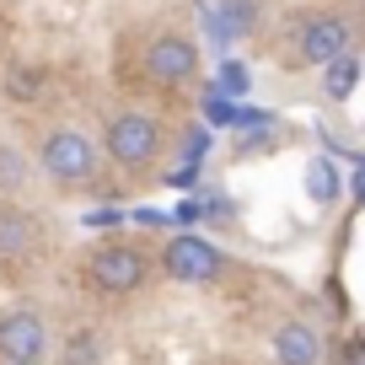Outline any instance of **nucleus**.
<instances>
[{"instance_id":"22","label":"nucleus","mask_w":365,"mask_h":365,"mask_svg":"<svg viewBox=\"0 0 365 365\" xmlns=\"http://www.w3.org/2000/svg\"><path fill=\"white\" fill-rule=\"evenodd\" d=\"M0 365H6V360H0ZM22 365H43V360H22Z\"/></svg>"},{"instance_id":"1","label":"nucleus","mask_w":365,"mask_h":365,"mask_svg":"<svg viewBox=\"0 0 365 365\" xmlns=\"http://www.w3.org/2000/svg\"><path fill=\"white\" fill-rule=\"evenodd\" d=\"M38 172L54 182L59 194H81L97 182V145L76 124H48L38 135Z\"/></svg>"},{"instance_id":"15","label":"nucleus","mask_w":365,"mask_h":365,"mask_svg":"<svg viewBox=\"0 0 365 365\" xmlns=\"http://www.w3.org/2000/svg\"><path fill=\"white\" fill-rule=\"evenodd\" d=\"M339 188H344V182H339V167H333L328 156H312V161H307V194L317 199V205H333V199H339Z\"/></svg>"},{"instance_id":"9","label":"nucleus","mask_w":365,"mask_h":365,"mask_svg":"<svg viewBox=\"0 0 365 365\" xmlns=\"http://www.w3.org/2000/svg\"><path fill=\"white\" fill-rule=\"evenodd\" d=\"M269 360H274V365H322V360H328V339H322L312 322L290 317V322H279V328H274Z\"/></svg>"},{"instance_id":"2","label":"nucleus","mask_w":365,"mask_h":365,"mask_svg":"<svg viewBox=\"0 0 365 365\" xmlns=\"http://www.w3.org/2000/svg\"><path fill=\"white\" fill-rule=\"evenodd\" d=\"M103 145L108 161H118L124 172H150L167 150V129H161V118L140 113V108H118L103 124Z\"/></svg>"},{"instance_id":"13","label":"nucleus","mask_w":365,"mask_h":365,"mask_svg":"<svg viewBox=\"0 0 365 365\" xmlns=\"http://www.w3.org/2000/svg\"><path fill=\"white\" fill-rule=\"evenodd\" d=\"M108 360V349H103V333L97 328H70L65 333V349H59V365H103Z\"/></svg>"},{"instance_id":"3","label":"nucleus","mask_w":365,"mask_h":365,"mask_svg":"<svg viewBox=\"0 0 365 365\" xmlns=\"http://www.w3.org/2000/svg\"><path fill=\"white\" fill-rule=\"evenodd\" d=\"M150 274V252L140 242H124V237H103L86 247V279L97 296H135Z\"/></svg>"},{"instance_id":"7","label":"nucleus","mask_w":365,"mask_h":365,"mask_svg":"<svg viewBox=\"0 0 365 365\" xmlns=\"http://www.w3.org/2000/svg\"><path fill=\"white\" fill-rule=\"evenodd\" d=\"M43 354H48V328L33 307L0 312V360L22 365V360H43Z\"/></svg>"},{"instance_id":"6","label":"nucleus","mask_w":365,"mask_h":365,"mask_svg":"<svg viewBox=\"0 0 365 365\" xmlns=\"http://www.w3.org/2000/svg\"><path fill=\"white\" fill-rule=\"evenodd\" d=\"M354 48V27L339 11H312L296 33V65H328L333 54Z\"/></svg>"},{"instance_id":"14","label":"nucleus","mask_w":365,"mask_h":365,"mask_svg":"<svg viewBox=\"0 0 365 365\" xmlns=\"http://www.w3.org/2000/svg\"><path fill=\"white\" fill-rule=\"evenodd\" d=\"M0 91H6L11 103H38V97H43V70L11 59V65H6V76H0Z\"/></svg>"},{"instance_id":"16","label":"nucleus","mask_w":365,"mask_h":365,"mask_svg":"<svg viewBox=\"0 0 365 365\" xmlns=\"http://www.w3.org/2000/svg\"><path fill=\"white\" fill-rule=\"evenodd\" d=\"M215 91L226 97V103H242L252 91V70L242 65V59H220V70H215Z\"/></svg>"},{"instance_id":"19","label":"nucleus","mask_w":365,"mask_h":365,"mask_svg":"<svg viewBox=\"0 0 365 365\" xmlns=\"http://www.w3.org/2000/svg\"><path fill=\"white\" fill-rule=\"evenodd\" d=\"M124 220H135V226H145V231H150V226H172V220L161 215V210H150V205H140L135 215H124Z\"/></svg>"},{"instance_id":"8","label":"nucleus","mask_w":365,"mask_h":365,"mask_svg":"<svg viewBox=\"0 0 365 365\" xmlns=\"http://www.w3.org/2000/svg\"><path fill=\"white\" fill-rule=\"evenodd\" d=\"M38 242H43V220H38V210L16 205V199H0V263L33 258Z\"/></svg>"},{"instance_id":"5","label":"nucleus","mask_w":365,"mask_h":365,"mask_svg":"<svg viewBox=\"0 0 365 365\" xmlns=\"http://www.w3.org/2000/svg\"><path fill=\"white\" fill-rule=\"evenodd\" d=\"M199 76V43L188 33H156L145 43V81L150 86H188Z\"/></svg>"},{"instance_id":"10","label":"nucleus","mask_w":365,"mask_h":365,"mask_svg":"<svg viewBox=\"0 0 365 365\" xmlns=\"http://www.w3.org/2000/svg\"><path fill=\"white\" fill-rule=\"evenodd\" d=\"M205 22L220 43H237L258 27V0H220V6H205Z\"/></svg>"},{"instance_id":"11","label":"nucleus","mask_w":365,"mask_h":365,"mask_svg":"<svg viewBox=\"0 0 365 365\" xmlns=\"http://www.w3.org/2000/svg\"><path fill=\"white\" fill-rule=\"evenodd\" d=\"M317 70H322V97H328V103H349L354 97V86H360V54H354V48L333 54L328 65H317Z\"/></svg>"},{"instance_id":"21","label":"nucleus","mask_w":365,"mask_h":365,"mask_svg":"<svg viewBox=\"0 0 365 365\" xmlns=\"http://www.w3.org/2000/svg\"><path fill=\"white\" fill-rule=\"evenodd\" d=\"M167 182H172V188H194V182H199V167H188V161H182V167L167 172Z\"/></svg>"},{"instance_id":"12","label":"nucleus","mask_w":365,"mask_h":365,"mask_svg":"<svg viewBox=\"0 0 365 365\" xmlns=\"http://www.w3.org/2000/svg\"><path fill=\"white\" fill-rule=\"evenodd\" d=\"M33 182V156L11 140H0V199H16Z\"/></svg>"},{"instance_id":"17","label":"nucleus","mask_w":365,"mask_h":365,"mask_svg":"<svg viewBox=\"0 0 365 365\" xmlns=\"http://www.w3.org/2000/svg\"><path fill=\"white\" fill-rule=\"evenodd\" d=\"M172 226H199V220H205V199H182L178 205V215H167Z\"/></svg>"},{"instance_id":"18","label":"nucleus","mask_w":365,"mask_h":365,"mask_svg":"<svg viewBox=\"0 0 365 365\" xmlns=\"http://www.w3.org/2000/svg\"><path fill=\"white\" fill-rule=\"evenodd\" d=\"M86 226L91 231H118V226H124V210H113V205H108V210H91Z\"/></svg>"},{"instance_id":"4","label":"nucleus","mask_w":365,"mask_h":365,"mask_svg":"<svg viewBox=\"0 0 365 365\" xmlns=\"http://www.w3.org/2000/svg\"><path fill=\"white\" fill-rule=\"evenodd\" d=\"M161 274L178 279V285H215L220 274H226V252L215 242L194 237V231H182L161 247Z\"/></svg>"},{"instance_id":"20","label":"nucleus","mask_w":365,"mask_h":365,"mask_svg":"<svg viewBox=\"0 0 365 365\" xmlns=\"http://www.w3.org/2000/svg\"><path fill=\"white\" fill-rule=\"evenodd\" d=\"M339 365H365V354H360V333H349V339L339 344Z\"/></svg>"}]
</instances>
